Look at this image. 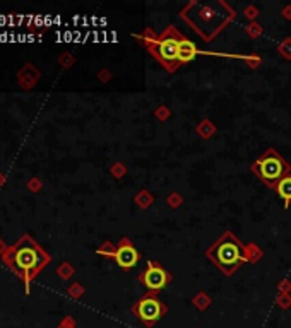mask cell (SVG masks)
<instances>
[{
  "instance_id": "2",
  "label": "cell",
  "mask_w": 291,
  "mask_h": 328,
  "mask_svg": "<svg viewBox=\"0 0 291 328\" xmlns=\"http://www.w3.org/2000/svg\"><path fill=\"white\" fill-rule=\"evenodd\" d=\"M182 17L194 31L206 41L218 34L233 17V11L226 4H199L190 2L182 11Z\"/></svg>"
},
{
  "instance_id": "5",
  "label": "cell",
  "mask_w": 291,
  "mask_h": 328,
  "mask_svg": "<svg viewBox=\"0 0 291 328\" xmlns=\"http://www.w3.org/2000/svg\"><path fill=\"white\" fill-rule=\"evenodd\" d=\"M252 171L259 176V180L264 181L269 188H274L279 185L283 178L290 176L291 164L276 151L269 147L257 161L252 164Z\"/></svg>"
},
{
  "instance_id": "4",
  "label": "cell",
  "mask_w": 291,
  "mask_h": 328,
  "mask_svg": "<svg viewBox=\"0 0 291 328\" xmlns=\"http://www.w3.org/2000/svg\"><path fill=\"white\" fill-rule=\"evenodd\" d=\"M206 256L229 277L242 267L243 262H247V248L231 231H226L206 250Z\"/></svg>"
},
{
  "instance_id": "6",
  "label": "cell",
  "mask_w": 291,
  "mask_h": 328,
  "mask_svg": "<svg viewBox=\"0 0 291 328\" xmlns=\"http://www.w3.org/2000/svg\"><path fill=\"white\" fill-rule=\"evenodd\" d=\"M166 311H168L166 304L156 294H147V296L141 297L137 301V304L134 306L135 316L144 325H147V327H153L158 320H161L166 314Z\"/></svg>"
},
{
  "instance_id": "7",
  "label": "cell",
  "mask_w": 291,
  "mask_h": 328,
  "mask_svg": "<svg viewBox=\"0 0 291 328\" xmlns=\"http://www.w3.org/2000/svg\"><path fill=\"white\" fill-rule=\"evenodd\" d=\"M139 281L149 289V291L156 292L161 291L163 287H166V284L170 282V274L161 267L158 262H149L146 270L139 275Z\"/></svg>"
},
{
  "instance_id": "14",
  "label": "cell",
  "mask_w": 291,
  "mask_h": 328,
  "mask_svg": "<svg viewBox=\"0 0 291 328\" xmlns=\"http://www.w3.org/2000/svg\"><path fill=\"white\" fill-rule=\"evenodd\" d=\"M58 328H74V321L70 320V318H65V320L60 323V327Z\"/></svg>"
},
{
  "instance_id": "11",
  "label": "cell",
  "mask_w": 291,
  "mask_h": 328,
  "mask_svg": "<svg viewBox=\"0 0 291 328\" xmlns=\"http://www.w3.org/2000/svg\"><path fill=\"white\" fill-rule=\"evenodd\" d=\"M276 191L284 202V207H290L291 203V174L279 181V185L276 187Z\"/></svg>"
},
{
  "instance_id": "9",
  "label": "cell",
  "mask_w": 291,
  "mask_h": 328,
  "mask_svg": "<svg viewBox=\"0 0 291 328\" xmlns=\"http://www.w3.org/2000/svg\"><path fill=\"white\" fill-rule=\"evenodd\" d=\"M17 79H19V86H21L22 89H31V87L38 82V79H40V70L34 69V65L26 63L17 72Z\"/></svg>"
},
{
  "instance_id": "10",
  "label": "cell",
  "mask_w": 291,
  "mask_h": 328,
  "mask_svg": "<svg viewBox=\"0 0 291 328\" xmlns=\"http://www.w3.org/2000/svg\"><path fill=\"white\" fill-rule=\"evenodd\" d=\"M195 57H197V47L194 45V41H190L187 36H183L182 41H180V47H178V63H180V67L185 65V63H189V62H192Z\"/></svg>"
},
{
  "instance_id": "15",
  "label": "cell",
  "mask_w": 291,
  "mask_h": 328,
  "mask_svg": "<svg viewBox=\"0 0 291 328\" xmlns=\"http://www.w3.org/2000/svg\"><path fill=\"white\" fill-rule=\"evenodd\" d=\"M5 245H4V241H2V239H0V256H4V253H5Z\"/></svg>"
},
{
  "instance_id": "3",
  "label": "cell",
  "mask_w": 291,
  "mask_h": 328,
  "mask_svg": "<svg viewBox=\"0 0 291 328\" xmlns=\"http://www.w3.org/2000/svg\"><path fill=\"white\" fill-rule=\"evenodd\" d=\"M135 40H139L146 48L163 65L164 69L170 74H173L177 69H180L178 63V47L180 41H182L183 34L175 28V26H168L160 36L153 34V32L147 29L146 32H142L141 36L135 34Z\"/></svg>"
},
{
  "instance_id": "12",
  "label": "cell",
  "mask_w": 291,
  "mask_h": 328,
  "mask_svg": "<svg viewBox=\"0 0 291 328\" xmlns=\"http://www.w3.org/2000/svg\"><path fill=\"white\" fill-rule=\"evenodd\" d=\"M28 188H29V190H31V191H38V190H40V188H41V183L36 180V178H33V180H31V181H28Z\"/></svg>"
},
{
  "instance_id": "13",
  "label": "cell",
  "mask_w": 291,
  "mask_h": 328,
  "mask_svg": "<svg viewBox=\"0 0 291 328\" xmlns=\"http://www.w3.org/2000/svg\"><path fill=\"white\" fill-rule=\"evenodd\" d=\"M58 274H60V277L67 279V277H70V275H72V270H70L67 265H62V267L58 268Z\"/></svg>"
},
{
  "instance_id": "1",
  "label": "cell",
  "mask_w": 291,
  "mask_h": 328,
  "mask_svg": "<svg viewBox=\"0 0 291 328\" xmlns=\"http://www.w3.org/2000/svg\"><path fill=\"white\" fill-rule=\"evenodd\" d=\"M4 262L17 277L24 281L26 292H29L31 281L50 262V256L31 236L24 234L14 246L5 250Z\"/></svg>"
},
{
  "instance_id": "8",
  "label": "cell",
  "mask_w": 291,
  "mask_h": 328,
  "mask_svg": "<svg viewBox=\"0 0 291 328\" xmlns=\"http://www.w3.org/2000/svg\"><path fill=\"white\" fill-rule=\"evenodd\" d=\"M113 258H115V262L120 265L122 268L129 270V268H134L135 265H137L139 251H137V248H135L134 243H132L130 239L124 238L120 243H118V246H116L115 251H113Z\"/></svg>"
},
{
  "instance_id": "16",
  "label": "cell",
  "mask_w": 291,
  "mask_h": 328,
  "mask_svg": "<svg viewBox=\"0 0 291 328\" xmlns=\"http://www.w3.org/2000/svg\"><path fill=\"white\" fill-rule=\"evenodd\" d=\"M5 183V178H4V174L0 173V188H2V185Z\"/></svg>"
}]
</instances>
